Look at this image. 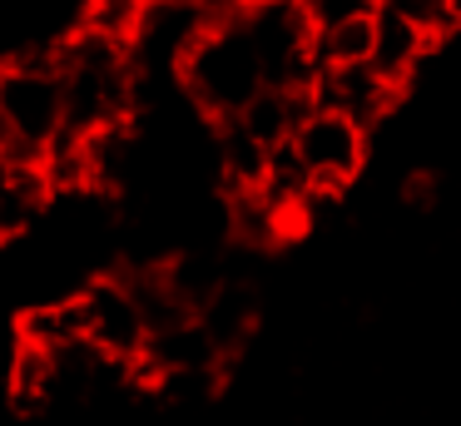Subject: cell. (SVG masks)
Here are the masks:
<instances>
[{"mask_svg":"<svg viewBox=\"0 0 461 426\" xmlns=\"http://www.w3.org/2000/svg\"><path fill=\"white\" fill-rule=\"evenodd\" d=\"M60 124L65 95L50 40V45L11 55L0 65V144L11 154V168H41L45 149L60 139Z\"/></svg>","mask_w":461,"mask_h":426,"instance_id":"1","label":"cell"},{"mask_svg":"<svg viewBox=\"0 0 461 426\" xmlns=\"http://www.w3.org/2000/svg\"><path fill=\"white\" fill-rule=\"evenodd\" d=\"M174 79L184 85V95L203 109L209 119H229L249 104L253 95L263 89V65L253 55L249 35L239 25V10L219 25H209L189 50L184 59L174 65Z\"/></svg>","mask_w":461,"mask_h":426,"instance_id":"2","label":"cell"},{"mask_svg":"<svg viewBox=\"0 0 461 426\" xmlns=\"http://www.w3.org/2000/svg\"><path fill=\"white\" fill-rule=\"evenodd\" d=\"M288 144H293V154L303 159L312 184L342 188V194H348V184L362 174V164H367V129H357L352 119L332 114V109H308V114L298 119Z\"/></svg>","mask_w":461,"mask_h":426,"instance_id":"3","label":"cell"},{"mask_svg":"<svg viewBox=\"0 0 461 426\" xmlns=\"http://www.w3.org/2000/svg\"><path fill=\"white\" fill-rule=\"evenodd\" d=\"M80 313H85V342L100 357H110L114 367H130L134 357L149 342V327H144L140 307H134L130 287L120 273H100L80 287Z\"/></svg>","mask_w":461,"mask_h":426,"instance_id":"4","label":"cell"},{"mask_svg":"<svg viewBox=\"0 0 461 426\" xmlns=\"http://www.w3.org/2000/svg\"><path fill=\"white\" fill-rule=\"evenodd\" d=\"M308 99H312V109H332V114L352 119L357 129H377L402 104V89L377 79L367 65H342V69H322L312 79Z\"/></svg>","mask_w":461,"mask_h":426,"instance_id":"5","label":"cell"},{"mask_svg":"<svg viewBox=\"0 0 461 426\" xmlns=\"http://www.w3.org/2000/svg\"><path fill=\"white\" fill-rule=\"evenodd\" d=\"M437 50V40L427 30H417L411 20H402L397 10H372V55L367 69L377 79H387L392 89H407V79L421 69V59Z\"/></svg>","mask_w":461,"mask_h":426,"instance_id":"6","label":"cell"},{"mask_svg":"<svg viewBox=\"0 0 461 426\" xmlns=\"http://www.w3.org/2000/svg\"><path fill=\"white\" fill-rule=\"evenodd\" d=\"M308 109H312V99L298 95V89H273V85H263L233 119H239V124L249 129V134L258 139L263 149H278V144H288V139H293V129H298V119L308 114Z\"/></svg>","mask_w":461,"mask_h":426,"instance_id":"7","label":"cell"},{"mask_svg":"<svg viewBox=\"0 0 461 426\" xmlns=\"http://www.w3.org/2000/svg\"><path fill=\"white\" fill-rule=\"evenodd\" d=\"M15 342L41 347V352H60L70 342H85V313L80 297H55V303H35L15 317Z\"/></svg>","mask_w":461,"mask_h":426,"instance_id":"8","label":"cell"},{"mask_svg":"<svg viewBox=\"0 0 461 426\" xmlns=\"http://www.w3.org/2000/svg\"><path fill=\"white\" fill-rule=\"evenodd\" d=\"M5 396H11L15 412H41V406L55 396V362H50V352L15 342L11 372H5Z\"/></svg>","mask_w":461,"mask_h":426,"instance_id":"9","label":"cell"},{"mask_svg":"<svg viewBox=\"0 0 461 426\" xmlns=\"http://www.w3.org/2000/svg\"><path fill=\"white\" fill-rule=\"evenodd\" d=\"M154 0H85L80 10V30H90V35H104L114 40V45L130 50L134 30H140L144 10H149Z\"/></svg>","mask_w":461,"mask_h":426,"instance_id":"10","label":"cell"},{"mask_svg":"<svg viewBox=\"0 0 461 426\" xmlns=\"http://www.w3.org/2000/svg\"><path fill=\"white\" fill-rule=\"evenodd\" d=\"M441 10H447V20L456 25V35H461V0H441Z\"/></svg>","mask_w":461,"mask_h":426,"instance_id":"11","label":"cell"},{"mask_svg":"<svg viewBox=\"0 0 461 426\" xmlns=\"http://www.w3.org/2000/svg\"><path fill=\"white\" fill-rule=\"evenodd\" d=\"M11 184V154H5V144H0V188Z\"/></svg>","mask_w":461,"mask_h":426,"instance_id":"12","label":"cell"}]
</instances>
